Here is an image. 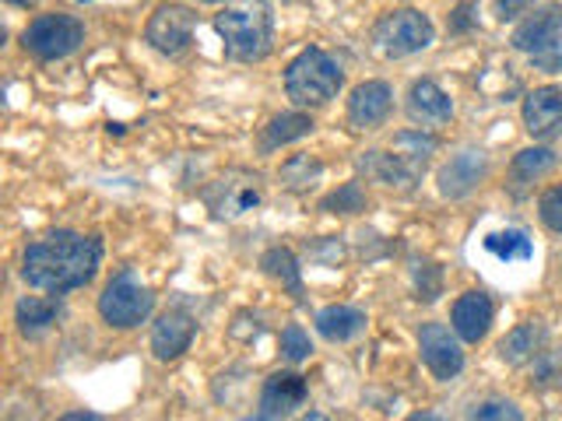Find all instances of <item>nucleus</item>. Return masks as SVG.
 <instances>
[{"label": "nucleus", "mask_w": 562, "mask_h": 421, "mask_svg": "<svg viewBox=\"0 0 562 421\" xmlns=\"http://www.w3.org/2000/svg\"><path fill=\"white\" fill-rule=\"evenodd\" d=\"M432 39H436V29L422 11L383 14L373 29V43L386 60H401V57H412V53L429 49Z\"/></svg>", "instance_id": "0eeeda50"}, {"label": "nucleus", "mask_w": 562, "mask_h": 421, "mask_svg": "<svg viewBox=\"0 0 562 421\" xmlns=\"http://www.w3.org/2000/svg\"><path fill=\"white\" fill-rule=\"evenodd\" d=\"M345 70L324 49H303L285 70V92L295 105H327L341 92Z\"/></svg>", "instance_id": "7ed1b4c3"}, {"label": "nucleus", "mask_w": 562, "mask_h": 421, "mask_svg": "<svg viewBox=\"0 0 562 421\" xmlns=\"http://www.w3.org/2000/svg\"><path fill=\"white\" fill-rule=\"evenodd\" d=\"M485 253H492L499 263H527L535 257V246L520 228H506V232L485 236Z\"/></svg>", "instance_id": "4be33fe9"}, {"label": "nucleus", "mask_w": 562, "mask_h": 421, "mask_svg": "<svg viewBox=\"0 0 562 421\" xmlns=\"http://www.w3.org/2000/svg\"><path fill=\"white\" fill-rule=\"evenodd\" d=\"M207 207L215 210V218H243L246 210L260 207L263 201V186H260V175H250V172H228L222 180H215L204 193Z\"/></svg>", "instance_id": "1a4fd4ad"}, {"label": "nucleus", "mask_w": 562, "mask_h": 421, "mask_svg": "<svg viewBox=\"0 0 562 421\" xmlns=\"http://www.w3.org/2000/svg\"><path fill=\"white\" fill-rule=\"evenodd\" d=\"M408 116L422 127H443L453 116V102L436 81H415L408 92Z\"/></svg>", "instance_id": "f3484780"}, {"label": "nucleus", "mask_w": 562, "mask_h": 421, "mask_svg": "<svg viewBox=\"0 0 562 421\" xmlns=\"http://www.w3.org/2000/svg\"><path fill=\"white\" fill-rule=\"evenodd\" d=\"M482 175H485V158L479 151H464L439 172V190H443V197H464Z\"/></svg>", "instance_id": "6ab92c4d"}, {"label": "nucleus", "mask_w": 562, "mask_h": 421, "mask_svg": "<svg viewBox=\"0 0 562 421\" xmlns=\"http://www.w3.org/2000/svg\"><path fill=\"white\" fill-rule=\"evenodd\" d=\"M155 309V295L148 285H140L134 271H120L105 292L99 295V312L102 320L116 327V330H131L140 327Z\"/></svg>", "instance_id": "39448f33"}, {"label": "nucleus", "mask_w": 562, "mask_h": 421, "mask_svg": "<svg viewBox=\"0 0 562 421\" xmlns=\"http://www.w3.org/2000/svg\"><path fill=\"white\" fill-rule=\"evenodd\" d=\"M204 4H222V0H204Z\"/></svg>", "instance_id": "72a5a7b5"}, {"label": "nucleus", "mask_w": 562, "mask_h": 421, "mask_svg": "<svg viewBox=\"0 0 562 421\" xmlns=\"http://www.w3.org/2000/svg\"><path fill=\"white\" fill-rule=\"evenodd\" d=\"M362 207H366V197H362L359 183H348L334 193V197L324 201V210H334V215H356V210H362Z\"/></svg>", "instance_id": "cd10ccee"}, {"label": "nucleus", "mask_w": 562, "mask_h": 421, "mask_svg": "<svg viewBox=\"0 0 562 421\" xmlns=\"http://www.w3.org/2000/svg\"><path fill=\"white\" fill-rule=\"evenodd\" d=\"M193 29H198V14H193L190 8H183V4H162L148 18L145 39L158 53H166V57H180V53L193 39Z\"/></svg>", "instance_id": "9d476101"}, {"label": "nucleus", "mask_w": 562, "mask_h": 421, "mask_svg": "<svg viewBox=\"0 0 562 421\" xmlns=\"http://www.w3.org/2000/svg\"><path fill=\"white\" fill-rule=\"evenodd\" d=\"M102 260V242L95 236L78 232H53L40 242H32L22 260V277L32 288L64 295L85 288L95 277Z\"/></svg>", "instance_id": "f257e3e1"}, {"label": "nucleus", "mask_w": 562, "mask_h": 421, "mask_svg": "<svg viewBox=\"0 0 562 421\" xmlns=\"http://www.w3.org/2000/svg\"><path fill=\"white\" fill-rule=\"evenodd\" d=\"M514 46L549 75L562 70V4L541 8L531 18H524L514 32Z\"/></svg>", "instance_id": "423d86ee"}, {"label": "nucleus", "mask_w": 562, "mask_h": 421, "mask_svg": "<svg viewBox=\"0 0 562 421\" xmlns=\"http://www.w3.org/2000/svg\"><path fill=\"white\" fill-rule=\"evenodd\" d=\"M524 127L538 140L562 137V88H535L524 99Z\"/></svg>", "instance_id": "f8f14e48"}, {"label": "nucleus", "mask_w": 562, "mask_h": 421, "mask_svg": "<svg viewBox=\"0 0 562 421\" xmlns=\"http://www.w3.org/2000/svg\"><path fill=\"white\" fill-rule=\"evenodd\" d=\"M313 130V120L306 113H285V116H274L268 127L260 134V151H274L289 140H299Z\"/></svg>", "instance_id": "412c9836"}, {"label": "nucleus", "mask_w": 562, "mask_h": 421, "mask_svg": "<svg viewBox=\"0 0 562 421\" xmlns=\"http://www.w3.org/2000/svg\"><path fill=\"white\" fill-rule=\"evenodd\" d=\"M95 418H99V414H81V411H78V414H67V421H95Z\"/></svg>", "instance_id": "2f4dec72"}, {"label": "nucleus", "mask_w": 562, "mask_h": 421, "mask_svg": "<svg viewBox=\"0 0 562 421\" xmlns=\"http://www.w3.org/2000/svg\"><path fill=\"white\" fill-rule=\"evenodd\" d=\"M193 333H198V323H193L187 312H180V309L166 312L162 320L155 323V330H151V351H155V359L158 362L180 359L183 351L190 348Z\"/></svg>", "instance_id": "dca6fc26"}, {"label": "nucleus", "mask_w": 562, "mask_h": 421, "mask_svg": "<svg viewBox=\"0 0 562 421\" xmlns=\"http://www.w3.org/2000/svg\"><path fill=\"white\" fill-rule=\"evenodd\" d=\"M316 175H321V166L316 162H310V158H292V162L281 169V183L292 190H310Z\"/></svg>", "instance_id": "bb28decb"}, {"label": "nucleus", "mask_w": 562, "mask_h": 421, "mask_svg": "<svg viewBox=\"0 0 562 421\" xmlns=\"http://www.w3.org/2000/svg\"><path fill=\"white\" fill-rule=\"evenodd\" d=\"M538 215L541 221L552 228V232L562 236V186H552V190H544L541 193V201H538Z\"/></svg>", "instance_id": "c85d7f7f"}, {"label": "nucleus", "mask_w": 562, "mask_h": 421, "mask_svg": "<svg viewBox=\"0 0 562 421\" xmlns=\"http://www.w3.org/2000/svg\"><path fill=\"white\" fill-rule=\"evenodd\" d=\"M281 355H285L289 362H306L313 355V344L306 338V330L299 323H289L285 330H281Z\"/></svg>", "instance_id": "a878e982"}, {"label": "nucleus", "mask_w": 562, "mask_h": 421, "mask_svg": "<svg viewBox=\"0 0 562 421\" xmlns=\"http://www.w3.org/2000/svg\"><path fill=\"white\" fill-rule=\"evenodd\" d=\"M436 151V140L432 137H422V134H397L391 140L386 151H369L366 155V172L380 180L383 186H401V190H412L418 183V175L426 172L429 166V155Z\"/></svg>", "instance_id": "20e7f679"}, {"label": "nucleus", "mask_w": 562, "mask_h": 421, "mask_svg": "<svg viewBox=\"0 0 562 421\" xmlns=\"http://www.w3.org/2000/svg\"><path fill=\"white\" fill-rule=\"evenodd\" d=\"M57 316H60L57 298H40V295H25L14 309L18 330H22L25 338H40V333H46L53 323H57Z\"/></svg>", "instance_id": "aec40b11"}, {"label": "nucleus", "mask_w": 562, "mask_h": 421, "mask_svg": "<svg viewBox=\"0 0 562 421\" xmlns=\"http://www.w3.org/2000/svg\"><path fill=\"white\" fill-rule=\"evenodd\" d=\"M418 351H422V362L429 365V373L436 379H453L457 373L464 368V351L461 341L443 323H422L418 330Z\"/></svg>", "instance_id": "9b49d317"}, {"label": "nucleus", "mask_w": 562, "mask_h": 421, "mask_svg": "<svg viewBox=\"0 0 562 421\" xmlns=\"http://www.w3.org/2000/svg\"><path fill=\"white\" fill-rule=\"evenodd\" d=\"M453 333L468 344H479L492 327V298L485 292H464L453 303Z\"/></svg>", "instance_id": "2eb2a0df"}, {"label": "nucleus", "mask_w": 562, "mask_h": 421, "mask_svg": "<svg viewBox=\"0 0 562 421\" xmlns=\"http://www.w3.org/2000/svg\"><path fill=\"white\" fill-rule=\"evenodd\" d=\"M22 43L40 60H64L85 43V25L75 14H40L25 29Z\"/></svg>", "instance_id": "6e6552de"}, {"label": "nucleus", "mask_w": 562, "mask_h": 421, "mask_svg": "<svg viewBox=\"0 0 562 421\" xmlns=\"http://www.w3.org/2000/svg\"><path fill=\"white\" fill-rule=\"evenodd\" d=\"M316 330H321V338H327L334 344H345L366 330V312L356 306H327L316 312Z\"/></svg>", "instance_id": "a211bd4d"}, {"label": "nucleus", "mask_w": 562, "mask_h": 421, "mask_svg": "<svg viewBox=\"0 0 562 421\" xmlns=\"http://www.w3.org/2000/svg\"><path fill=\"white\" fill-rule=\"evenodd\" d=\"M8 4H18V8H32V4H40V0H8Z\"/></svg>", "instance_id": "473e14b6"}, {"label": "nucleus", "mask_w": 562, "mask_h": 421, "mask_svg": "<svg viewBox=\"0 0 562 421\" xmlns=\"http://www.w3.org/2000/svg\"><path fill=\"white\" fill-rule=\"evenodd\" d=\"M215 29L222 35L225 57L239 64H257L271 53L274 22L263 0H246L239 8H228L215 18Z\"/></svg>", "instance_id": "f03ea898"}, {"label": "nucleus", "mask_w": 562, "mask_h": 421, "mask_svg": "<svg viewBox=\"0 0 562 421\" xmlns=\"http://www.w3.org/2000/svg\"><path fill=\"white\" fill-rule=\"evenodd\" d=\"M496 8H499V18L506 22V18H517L527 8H535V0H496Z\"/></svg>", "instance_id": "7c9ffc66"}, {"label": "nucleus", "mask_w": 562, "mask_h": 421, "mask_svg": "<svg viewBox=\"0 0 562 421\" xmlns=\"http://www.w3.org/2000/svg\"><path fill=\"white\" fill-rule=\"evenodd\" d=\"M260 268L268 277L281 281L295 298H303V277H299V268H295V257L289 250H281V246H274V250H268L260 257Z\"/></svg>", "instance_id": "5701e85b"}, {"label": "nucleus", "mask_w": 562, "mask_h": 421, "mask_svg": "<svg viewBox=\"0 0 562 421\" xmlns=\"http://www.w3.org/2000/svg\"><path fill=\"white\" fill-rule=\"evenodd\" d=\"M538 338H541V330L535 327V323H527V327H520V330H514L509 338L499 344V351H503V359L506 362H524V359H531V351H535V344H538Z\"/></svg>", "instance_id": "393cba45"}, {"label": "nucleus", "mask_w": 562, "mask_h": 421, "mask_svg": "<svg viewBox=\"0 0 562 421\" xmlns=\"http://www.w3.org/2000/svg\"><path fill=\"white\" fill-rule=\"evenodd\" d=\"M391 110H394V92L386 81H366L348 99V120H351V127H359V130L380 127V123L391 116Z\"/></svg>", "instance_id": "ddd939ff"}, {"label": "nucleus", "mask_w": 562, "mask_h": 421, "mask_svg": "<svg viewBox=\"0 0 562 421\" xmlns=\"http://www.w3.org/2000/svg\"><path fill=\"white\" fill-rule=\"evenodd\" d=\"M471 418H482V421H488V418H509V421H520V411H517L509 400H488V403H482V408H474V411H471Z\"/></svg>", "instance_id": "c756f323"}, {"label": "nucleus", "mask_w": 562, "mask_h": 421, "mask_svg": "<svg viewBox=\"0 0 562 421\" xmlns=\"http://www.w3.org/2000/svg\"><path fill=\"white\" fill-rule=\"evenodd\" d=\"M555 162H559L555 151H549V148H527V151H520V155L514 158V175H517L520 183L538 180V175L552 172Z\"/></svg>", "instance_id": "b1692460"}, {"label": "nucleus", "mask_w": 562, "mask_h": 421, "mask_svg": "<svg viewBox=\"0 0 562 421\" xmlns=\"http://www.w3.org/2000/svg\"><path fill=\"white\" fill-rule=\"evenodd\" d=\"M306 394L310 386L299 373H274L260 390V418H289L295 408H303Z\"/></svg>", "instance_id": "4468645a"}]
</instances>
